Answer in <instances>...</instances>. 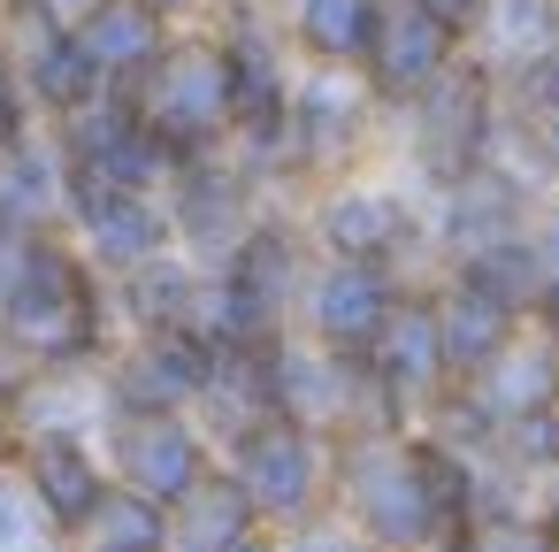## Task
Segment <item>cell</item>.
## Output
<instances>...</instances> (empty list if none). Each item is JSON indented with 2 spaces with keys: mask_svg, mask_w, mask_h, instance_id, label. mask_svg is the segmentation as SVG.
<instances>
[{
  "mask_svg": "<svg viewBox=\"0 0 559 552\" xmlns=\"http://www.w3.org/2000/svg\"><path fill=\"white\" fill-rule=\"evenodd\" d=\"M108 277L78 254L70 231H32L9 246V284H0V345L24 368H78L108 361Z\"/></svg>",
  "mask_w": 559,
  "mask_h": 552,
  "instance_id": "6da1fadb",
  "label": "cell"
},
{
  "mask_svg": "<svg viewBox=\"0 0 559 552\" xmlns=\"http://www.w3.org/2000/svg\"><path fill=\"white\" fill-rule=\"evenodd\" d=\"M123 101L139 108V124H146L177 162L230 146V116H238V108H230V62H223V47H215L207 24H177L169 47L123 85Z\"/></svg>",
  "mask_w": 559,
  "mask_h": 552,
  "instance_id": "7a4b0ae2",
  "label": "cell"
},
{
  "mask_svg": "<svg viewBox=\"0 0 559 552\" xmlns=\"http://www.w3.org/2000/svg\"><path fill=\"white\" fill-rule=\"evenodd\" d=\"M307 238L314 254L337 261H391L414 277V261H429V192L406 177H368V169H337L314 185L307 200Z\"/></svg>",
  "mask_w": 559,
  "mask_h": 552,
  "instance_id": "3957f363",
  "label": "cell"
},
{
  "mask_svg": "<svg viewBox=\"0 0 559 552\" xmlns=\"http://www.w3.org/2000/svg\"><path fill=\"white\" fill-rule=\"evenodd\" d=\"M498 116H506L498 78H490L475 55H460L437 85H421L406 108H391V131H399V154H406V177H414L421 192L467 177L475 162H490Z\"/></svg>",
  "mask_w": 559,
  "mask_h": 552,
  "instance_id": "277c9868",
  "label": "cell"
},
{
  "mask_svg": "<svg viewBox=\"0 0 559 552\" xmlns=\"http://www.w3.org/2000/svg\"><path fill=\"white\" fill-rule=\"evenodd\" d=\"M391 131V108L353 62H299L292 78V185H322L337 169H360L376 139Z\"/></svg>",
  "mask_w": 559,
  "mask_h": 552,
  "instance_id": "5b68a950",
  "label": "cell"
},
{
  "mask_svg": "<svg viewBox=\"0 0 559 552\" xmlns=\"http://www.w3.org/2000/svg\"><path fill=\"white\" fill-rule=\"evenodd\" d=\"M337 475H345V506H353V521L368 529L376 552H421V544L452 537L444 514H437V498H429V483H421V468H414L406 430L345 437Z\"/></svg>",
  "mask_w": 559,
  "mask_h": 552,
  "instance_id": "8992f818",
  "label": "cell"
},
{
  "mask_svg": "<svg viewBox=\"0 0 559 552\" xmlns=\"http://www.w3.org/2000/svg\"><path fill=\"white\" fill-rule=\"evenodd\" d=\"M162 200H169V231H177V246H185L200 269H215V261H230V246L261 223L269 185H261L230 146H215V154L177 162L169 185H162Z\"/></svg>",
  "mask_w": 559,
  "mask_h": 552,
  "instance_id": "52a82bcc",
  "label": "cell"
},
{
  "mask_svg": "<svg viewBox=\"0 0 559 552\" xmlns=\"http://www.w3.org/2000/svg\"><path fill=\"white\" fill-rule=\"evenodd\" d=\"M322 430L292 422V414H261L253 430L230 437V475L253 498L261 521H307L322 498Z\"/></svg>",
  "mask_w": 559,
  "mask_h": 552,
  "instance_id": "ba28073f",
  "label": "cell"
},
{
  "mask_svg": "<svg viewBox=\"0 0 559 552\" xmlns=\"http://www.w3.org/2000/svg\"><path fill=\"white\" fill-rule=\"evenodd\" d=\"M207 368H215V345L185 322L169 330H131L123 353H108V414L131 407V414H192L200 391H207Z\"/></svg>",
  "mask_w": 559,
  "mask_h": 552,
  "instance_id": "9c48e42d",
  "label": "cell"
},
{
  "mask_svg": "<svg viewBox=\"0 0 559 552\" xmlns=\"http://www.w3.org/2000/svg\"><path fill=\"white\" fill-rule=\"evenodd\" d=\"M528 208H536V192L506 162H475L467 177L437 185L429 192V269H452V261H467L498 238H521Z\"/></svg>",
  "mask_w": 559,
  "mask_h": 552,
  "instance_id": "30bf717a",
  "label": "cell"
},
{
  "mask_svg": "<svg viewBox=\"0 0 559 552\" xmlns=\"http://www.w3.org/2000/svg\"><path fill=\"white\" fill-rule=\"evenodd\" d=\"M406 284H414V277L391 269V261H337V254H314L292 330H307V338L330 345V353H368V338L383 330V315H391V300H399Z\"/></svg>",
  "mask_w": 559,
  "mask_h": 552,
  "instance_id": "8fae6325",
  "label": "cell"
},
{
  "mask_svg": "<svg viewBox=\"0 0 559 552\" xmlns=\"http://www.w3.org/2000/svg\"><path fill=\"white\" fill-rule=\"evenodd\" d=\"M62 231L78 238V254H85L100 277H123V269H139V261H154V254L177 246V231H169V200H162V192L85 185V177H70Z\"/></svg>",
  "mask_w": 559,
  "mask_h": 552,
  "instance_id": "7c38bea8",
  "label": "cell"
},
{
  "mask_svg": "<svg viewBox=\"0 0 559 552\" xmlns=\"http://www.w3.org/2000/svg\"><path fill=\"white\" fill-rule=\"evenodd\" d=\"M207 468L215 460H207V437H200L192 414H131V407L108 414V475L123 491L154 498V506H177Z\"/></svg>",
  "mask_w": 559,
  "mask_h": 552,
  "instance_id": "4fadbf2b",
  "label": "cell"
},
{
  "mask_svg": "<svg viewBox=\"0 0 559 552\" xmlns=\"http://www.w3.org/2000/svg\"><path fill=\"white\" fill-rule=\"evenodd\" d=\"M460 55H467V39H460L444 16H429L421 0H383L376 39H368V55H360V78L376 85L383 108H406V101H414L421 85H437Z\"/></svg>",
  "mask_w": 559,
  "mask_h": 552,
  "instance_id": "5bb4252c",
  "label": "cell"
},
{
  "mask_svg": "<svg viewBox=\"0 0 559 552\" xmlns=\"http://www.w3.org/2000/svg\"><path fill=\"white\" fill-rule=\"evenodd\" d=\"M368 376L399 399V407H429L452 376H444V345H437V307H429V284H406L383 315V330L368 338Z\"/></svg>",
  "mask_w": 559,
  "mask_h": 552,
  "instance_id": "9a60e30c",
  "label": "cell"
},
{
  "mask_svg": "<svg viewBox=\"0 0 559 552\" xmlns=\"http://www.w3.org/2000/svg\"><path fill=\"white\" fill-rule=\"evenodd\" d=\"M24 491L39 498V514H47V529L55 537H78L85 521H93V506L108 498V460L85 445V437H70V430H47V437H24Z\"/></svg>",
  "mask_w": 559,
  "mask_h": 552,
  "instance_id": "2e32d148",
  "label": "cell"
},
{
  "mask_svg": "<svg viewBox=\"0 0 559 552\" xmlns=\"http://www.w3.org/2000/svg\"><path fill=\"white\" fill-rule=\"evenodd\" d=\"M429 307H437V345H444V376L452 384H467L490 353H506L513 338H521V307H506L498 292H483V284H467V277H452V269H437L429 277Z\"/></svg>",
  "mask_w": 559,
  "mask_h": 552,
  "instance_id": "e0dca14e",
  "label": "cell"
},
{
  "mask_svg": "<svg viewBox=\"0 0 559 552\" xmlns=\"http://www.w3.org/2000/svg\"><path fill=\"white\" fill-rule=\"evenodd\" d=\"M490 422H513V414H536V407H559V338L544 322H521V338L506 353H490L467 384H460Z\"/></svg>",
  "mask_w": 559,
  "mask_h": 552,
  "instance_id": "ac0fdd59",
  "label": "cell"
},
{
  "mask_svg": "<svg viewBox=\"0 0 559 552\" xmlns=\"http://www.w3.org/2000/svg\"><path fill=\"white\" fill-rule=\"evenodd\" d=\"M70 32H78V47H85V62L108 78V85H131L162 47H169V16L162 9H146V0H93L85 16H70Z\"/></svg>",
  "mask_w": 559,
  "mask_h": 552,
  "instance_id": "d6986e66",
  "label": "cell"
},
{
  "mask_svg": "<svg viewBox=\"0 0 559 552\" xmlns=\"http://www.w3.org/2000/svg\"><path fill=\"white\" fill-rule=\"evenodd\" d=\"M246 529H261L253 498L238 491L230 468H207V475L169 506V537H162V552H223V544H238Z\"/></svg>",
  "mask_w": 559,
  "mask_h": 552,
  "instance_id": "ffe728a7",
  "label": "cell"
},
{
  "mask_svg": "<svg viewBox=\"0 0 559 552\" xmlns=\"http://www.w3.org/2000/svg\"><path fill=\"white\" fill-rule=\"evenodd\" d=\"M276 16L292 32V55L299 62H353L360 70L383 0H276Z\"/></svg>",
  "mask_w": 559,
  "mask_h": 552,
  "instance_id": "44dd1931",
  "label": "cell"
},
{
  "mask_svg": "<svg viewBox=\"0 0 559 552\" xmlns=\"http://www.w3.org/2000/svg\"><path fill=\"white\" fill-rule=\"evenodd\" d=\"M559 39V0H490L483 24L467 32V55L490 70V78H513L528 55H544Z\"/></svg>",
  "mask_w": 559,
  "mask_h": 552,
  "instance_id": "7402d4cb",
  "label": "cell"
},
{
  "mask_svg": "<svg viewBox=\"0 0 559 552\" xmlns=\"http://www.w3.org/2000/svg\"><path fill=\"white\" fill-rule=\"evenodd\" d=\"M162 537H169V506H154V498L108 483V498H100L93 521L78 529V552H162Z\"/></svg>",
  "mask_w": 559,
  "mask_h": 552,
  "instance_id": "603a6c76",
  "label": "cell"
},
{
  "mask_svg": "<svg viewBox=\"0 0 559 552\" xmlns=\"http://www.w3.org/2000/svg\"><path fill=\"white\" fill-rule=\"evenodd\" d=\"M452 277L498 292V300L521 307V315H536V300H544V269H536V254H528V231H521V238H498V246H483V254H467V261H452Z\"/></svg>",
  "mask_w": 559,
  "mask_h": 552,
  "instance_id": "cb8c5ba5",
  "label": "cell"
},
{
  "mask_svg": "<svg viewBox=\"0 0 559 552\" xmlns=\"http://www.w3.org/2000/svg\"><path fill=\"white\" fill-rule=\"evenodd\" d=\"M498 453H506L521 475H551V468H559V407H536V414L498 422Z\"/></svg>",
  "mask_w": 559,
  "mask_h": 552,
  "instance_id": "d4e9b609",
  "label": "cell"
},
{
  "mask_svg": "<svg viewBox=\"0 0 559 552\" xmlns=\"http://www.w3.org/2000/svg\"><path fill=\"white\" fill-rule=\"evenodd\" d=\"M498 101H506V116H544V108H559V39H551L544 55H528L513 78H498Z\"/></svg>",
  "mask_w": 559,
  "mask_h": 552,
  "instance_id": "484cf974",
  "label": "cell"
},
{
  "mask_svg": "<svg viewBox=\"0 0 559 552\" xmlns=\"http://www.w3.org/2000/svg\"><path fill=\"white\" fill-rule=\"evenodd\" d=\"M47 514L24 491V475H0V552H47Z\"/></svg>",
  "mask_w": 559,
  "mask_h": 552,
  "instance_id": "4316f807",
  "label": "cell"
},
{
  "mask_svg": "<svg viewBox=\"0 0 559 552\" xmlns=\"http://www.w3.org/2000/svg\"><path fill=\"white\" fill-rule=\"evenodd\" d=\"M460 537H467V552H551L544 521H521V514H483Z\"/></svg>",
  "mask_w": 559,
  "mask_h": 552,
  "instance_id": "83f0119b",
  "label": "cell"
},
{
  "mask_svg": "<svg viewBox=\"0 0 559 552\" xmlns=\"http://www.w3.org/2000/svg\"><path fill=\"white\" fill-rule=\"evenodd\" d=\"M528 254H536L544 284H559V185L536 192V208H528Z\"/></svg>",
  "mask_w": 559,
  "mask_h": 552,
  "instance_id": "f1b7e54d",
  "label": "cell"
},
{
  "mask_svg": "<svg viewBox=\"0 0 559 552\" xmlns=\"http://www.w3.org/2000/svg\"><path fill=\"white\" fill-rule=\"evenodd\" d=\"M24 131H39V108L24 101V78H16V62H9V39H0V146L24 139Z\"/></svg>",
  "mask_w": 559,
  "mask_h": 552,
  "instance_id": "f546056e",
  "label": "cell"
},
{
  "mask_svg": "<svg viewBox=\"0 0 559 552\" xmlns=\"http://www.w3.org/2000/svg\"><path fill=\"white\" fill-rule=\"evenodd\" d=\"M513 124H521V139L536 146V162L559 177V108H544V116H513Z\"/></svg>",
  "mask_w": 559,
  "mask_h": 552,
  "instance_id": "4dcf8cb0",
  "label": "cell"
},
{
  "mask_svg": "<svg viewBox=\"0 0 559 552\" xmlns=\"http://www.w3.org/2000/svg\"><path fill=\"white\" fill-rule=\"evenodd\" d=\"M421 9H429V16H444V24L467 39V32L483 24V9H490V0H421Z\"/></svg>",
  "mask_w": 559,
  "mask_h": 552,
  "instance_id": "1f68e13d",
  "label": "cell"
},
{
  "mask_svg": "<svg viewBox=\"0 0 559 552\" xmlns=\"http://www.w3.org/2000/svg\"><path fill=\"white\" fill-rule=\"evenodd\" d=\"M24 445V422H16V376H0V460Z\"/></svg>",
  "mask_w": 559,
  "mask_h": 552,
  "instance_id": "d6a6232c",
  "label": "cell"
},
{
  "mask_svg": "<svg viewBox=\"0 0 559 552\" xmlns=\"http://www.w3.org/2000/svg\"><path fill=\"white\" fill-rule=\"evenodd\" d=\"M146 9H162L169 24H200V16L215 9V0H146Z\"/></svg>",
  "mask_w": 559,
  "mask_h": 552,
  "instance_id": "836d02e7",
  "label": "cell"
},
{
  "mask_svg": "<svg viewBox=\"0 0 559 552\" xmlns=\"http://www.w3.org/2000/svg\"><path fill=\"white\" fill-rule=\"evenodd\" d=\"M223 552H284V544H276V537H269V521H261V529H246V537H238V544H223Z\"/></svg>",
  "mask_w": 559,
  "mask_h": 552,
  "instance_id": "e575fe53",
  "label": "cell"
},
{
  "mask_svg": "<svg viewBox=\"0 0 559 552\" xmlns=\"http://www.w3.org/2000/svg\"><path fill=\"white\" fill-rule=\"evenodd\" d=\"M292 552H376V544H353V537H307V544H292Z\"/></svg>",
  "mask_w": 559,
  "mask_h": 552,
  "instance_id": "d590c367",
  "label": "cell"
},
{
  "mask_svg": "<svg viewBox=\"0 0 559 552\" xmlns=\"http://www.w3.org/2000/svg\"><path fill=\"white\" fill-rule=\"evenodd\" d=\"M39 9H55V16L70 24V16H85V9H93V0H39Z\"/></svg>",
  "mask_w": 559,
  "mask_h": 552,
  "instance_id": "8d00e7d4",
  "label": "cell"
},
{
  "mask_svg": "<svg viewBox=\"0 0 559 552\" xmlns=\"http://www.w3.org/2000/svg\"><path fill=\"white\" fill-rule=\"evenodd\" d=\"M437 552H467V537H460V529H452V537H437Z\"/></svg>",
  "mask_w": 559,
  "mask_h": 552,
  "instance_id": "74e56055",
  "label": "cell"
},
{
  "mask_svg": "<svg viewBox=\"0 0 559 552\" xmlns=\"http://www.w3.org/2000/svg\"><path fill=\"white\" fill-rule=\"evenodd\" d=\"M0 284H9V254H0Z\"/></svg>",
  "mask_w": 559,
  "mask_h": 552,
  "instance_id": "f35d334b",
  "label": "cell"
}]
</instances>
